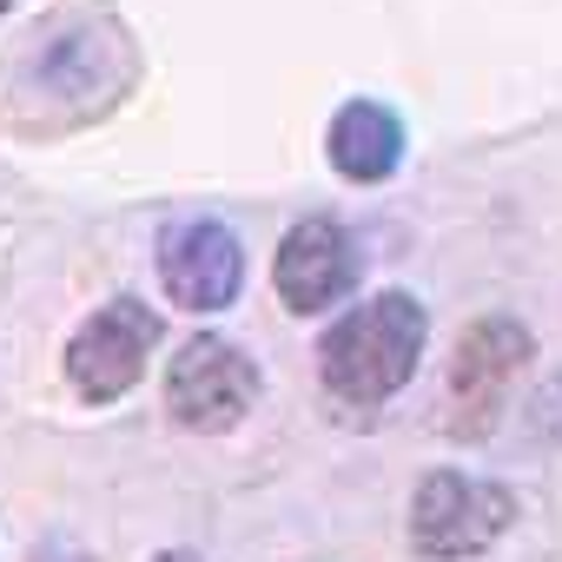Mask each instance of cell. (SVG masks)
Segmentation results:
<instances>
[{
	"label": "cell",
	"mask_w": 562,
	"mask_h": 562,
	"mask_svg": "<svg viewBox=\"0 0 562 562\" xmlns=\"http://www.w3.org/2000/svg\"><path fill=\"white\" fill-rule=\"evenodd\" d=\"M159 285L179 312L212 318L225 305H238L245 292V245L225 218L212 212H186L159 232Z\"/></svg>",
	"instance_id": "52a82bcc"
},
{
	"label": "cell",
	"mask_w": 562,
	"mask_h": 562,
	"mask_svg": "<svg viewBox=\"0 0 562 562\" xmlns=\"http://www.w3.org/2000/svg\"><path fill=\"white\" fill-rule=\"evenodd\" d=\"M509 522H516L509 483L470 476V470H430L411 496V555L463 562V555H483L490 542H503Z\"/></svg>",
	"instance_id": "277c9868"
},
{
	"label": "cell",
	"mask_w": 562,
	"mask_h": 562,
	"mask_svg": "<svg viewBox=\"0 0 562 562\" xmlns=\"http://www.w3.org/2000/svg\"><path fill=\"white\" fill-rule=\"evenodd\" d=\"M325 153H331V172H338V179H351V186H384V179L404 166V120H397L384 100H345V106L331 113Z\"/></svg>",
	"instance_id": "9c48e42d"
},
{
	"label": "cell",
	"mask_w": 562,
	"mask_h": 562,
	"mask_svg": "<svg viewBox=\"0 0 562 562\" xmlns=\"http://www.w3.org/2000/svg\"><path fill=\"white\" fill-rule=\"evenodd\" d=\"M159 345V312H146L139 299H106L93 305V318H80V331L67 338V384L80 404H120L139 378H146V358Z\"/></svg>",
	"instance_id": "5b68a950"
},
{
	"label": "cell",
	"mask_w": 562,
	"mask_h": 562,
	"mask_svg": "<svg viewBox=\"0 0 562 562\" xmlns=\"http://www.w3.org/2000/svg\"><path fill=\"white\" fill-rule=\"evenodd\" d=\"M8 8H14V0H0V14H8Z\"/></svg>",
	"instance_id": "8fae6325"
},
{
	"label": "cell",
	"mask_w": 562,
	"mask_h": 562,
	"mask_svg": "<svg viewBox=\"0 0 562 562\" xmlns=\"http://www.w3.org/2000/svg\"><path fill=\"white\" fill-rule=\"evenodd\" d=\"M536 358V331L509 312H483L450 358V397H443V430L476 443L503 424L509 411V384L522 378V364Z\"/></svg>",
	"instance_id": "3957f363"
},
{
	"label": "cell",
	"mask_w": 562,
	"mask_h": 562,
	"mask_svg": "<svg viewBox=\"0 0 562 562\" xmlns=\"http://www.w3.org/2000/svg\"><path fill=\"white\" fill-rule=\"evenodd\" d=\"M139 87V47L106 0H60L0 54V126L60 139L106 120Z\"/></svg>",
	"instance_id": "6da1fadb"
},
{
	"label": "cell",
	"mask_w": 562,
	"mask_h": 562,
	"mask_svg": "<svg viewBox=\"0 0 562 562\" xmlns=\"http://www.w3.org/2000/svg\"><path fill=\"white\" fill-rule=\"evenodd\" d=\"M258 364H251V351L245 345H232V338H218V331H199V338H186L179 351H172V364H166V411H172V424L179 430H205V437H218V430H232L251 404H258Z\"/></svg>",
	"instance_id": "8992f818"
},
{
	"label": "cell",
	"mask_w": 562,
	"mask_h": 562,
	"mask_svg": "<svg viewBox=\"0 0 562 562\" xmlns=\"http://www.w3.org/2000/svg\"><path fill=\"white\" fill-rule=\"evenodd\" d=\"M424 338H430V312L411 292H371L318 338V378L338 404L378 411L417 378Z\"/></svg>",
	"instance_id": "7a4b0ae2"
},
{
	"label": "cell",
	"mask_w": 562,
	"mask_h": 562,
	"mask_svg": "<svg viewBox=\"0 0 562 562\" xmlns=\"http://www.w3.org/2000/svg\"><path fill=\"white\" fill-rule=\"evenodd\" d=\"M358 245L338 218H299L285 238H278V258H271V285L285 299V312L312 318V312H331L358 292Z\"/></svg>",
	"instance_id": "ba28073f"
},
{
	"label": "cell",
	"mask_w": 562,
	"mask_h": 562,
	"mask_svg": "<svg viewBox=\"0 0 562 562\" xmlns=\"http://www.w3.org/2000/svg\"><path fill=\"white\" fill-rule=\"evenodd\" d=\"M153 562H205V555H192V549H159Z\"/></svg>",
	"instance_id": "30bf717a"
}]
</instances>
